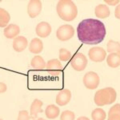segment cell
Listing matches in <instances>:
<instances>
[{"label":"cell","mask_w":120,"mask_h":120,"mask_svg":"<svg viewBox=\"0 0 120 120\" xmlns=\"http://www.w3.org/2000/svg\"><path fill=\"white\" fill-rule=\"evenodd\" d=\"M106 34L105 25L98 19H84L79 23L77 27L79 39L86 45H96L101 43L105 38Z\"/></svg>","instance_id":"6da1fadb"},{"label":"cell","mask_w":120,"mask_h":120,"mask_svg":"<svg viewBox=\"0 0 120 120\" xmlns=\"http://www.w3.org/2000/svg\"><path fill=\"white\" fill-rule=\"evenodd\" d=\"M56 11L59 18L66 22L73 21L78 15L77 6L71 0L59 1L56 7Z\"/></svg>","instance_id":"7a4b0ae2"},{"label":"cell","mask_w":120,"mask_h":120,"mask_svg":"<svg viewBox=\"0 0 120 120\" xmlns=\"http://www.w3.org/2000/svg\"><path fill=\"white\" fill-rule=\"evenodd\" d=\"M117 98V93L112 87H106L98 90L94 97V103L98 106L110 105L114 103Z\"/></svg>","instance_id":"3957f363"},{"label":"cell","mask_w":120,"mask_h":120,"mask_svg":"<svg viewBox=\"0 0 120 120\" xmlns=\"http://www.w3.org/2000/svg\"><path fill=\"white\" fill-rule=\"evenodd\" d=\"M87 59L84 54L77 52L71 59V66L76 71H82L87 66Z\"/></svg>","instance_id":"277c9868"},{"label":"cell","mask_w":120,"mask_h":120,"mask_svg":"<svg viewBox=\"0 0 120 120\" xmlns=\"http://www.w3.org/2000/svg\"><path fill=\"white\" fill-rule=\"evenodd\" d=\"M100 82V78L96 72L89 71L86 73L83 77V84L85 87L89 90H94L98 86Z\"/></svg>","instance_id":"5b68a950"},{"label":"cell","mask_w":120,"mask_h":120,"mask_svg":"<svg viewBox=\"0 0 120 120\" xmlns=\"http://www.w3.org/2000/svg\"><path fill=\"white\" fill-rule=\"evenodd\" d=\"M75 34V29L71 25L65 24L59 26L56 31V37L61 41H68Z\"/></svg>","instance_id":"8992f818"},{"label":"cell","mask_w":120,"mask_h":120,"mask_svg":"<svg viewBox=\"0 0 120 120\" xmlns=\"http://www.w3.org/2000/svg\"><path fill=\"white\" fill-rule=\"evenodd\" d=\"M88 56L89 59L94 63H101L106 59V52L102 47L94 46L89 50Z\"/></svg>","instance_id":"52a82bcc"},{"label":"cell","mask_w":120,"mask_h":120,"mask_svg":"<svg viewBox=\"0 0 120 120\" xmlns=\"http://www.w3.org/2000/svg\"><path fill=\"white\" fill-rule=\"evenodd\" d=\"M46 69L48 75L53 77H56V76H59L60 73L62 72L63 66H62L61 63H60L59 59H53L47 62Z\"/></svg>","instance_id":"ba28073f"},{"label":"cell","mask_w":120,"mask_h":120,"mask_svg":"<svg viewBox=\"0 0 120 120\" xmlns=\"http://www.w3.org/2000/svg\"><path fill=\"white\" fill-rule=\"evenodd\" d=\"M42 2L39 0H31L28 3L27 13L31 19L37 17L42 11Z\"/></svg>","instance_id":"9c48e42d"},{"label":"cell","mask_w":120,"mask_h":120,"mask_svg":"<svg viewBox=\"0 0 120 120\" xmlns=\"http://www.w3.org/2000/svg\"><path fill=\"white\" fill-rule=\"evenodd\" d=\"M71 99V92L68 89L62 90L58 93L55 98V102L60 106H66L68 104Z\"/></svg>","instance_id":"30bf717a"},{"label":"cell","mask_w":120,"mask_h":120,"mask_svg":"<svg viewBox=\"0 0 120 120\" xmlns=\"http://www.w3.org/2000/svg\"><path fill=\"white\" fill-rule=\"evenodd\" d=\"M51 26L46 22H41L37 24L35 27V33L38 37L46 38L51 33Z\"/></svg>","instance_id":"8fae6325"},{"label":"cell","mask_w":120,"mask_h":120,"mask_svg":"<svg viewBox=\"0 0 120 120\" xmlns=\"http://www.w3.org/2000/svg\"><path fill=\"white\" fill-rule=\"evenodd\" d=\"M19 33H20V28L16 24H9L3 31L4 36L9 39H12V38L15 39V38L18 37Z\"/></svg>","instance_id":"7c38bea8"},{"label":"cell","mask_w":120,"mask_h":120,"mask_svg":"<svg viewBox=\"0 0 120 120\" xmlns=\"http://www.w3.org/2000/svg\"><path fill=\"white\" fill-rule=\"evenodd\" d=\"M28 41L24 36H18L13 41V48L16 52H22L27 47Z\"/></svg>","instance_id":"4fadbf2b"},{"label":"cell","mask_w":120,"mask_h":120,"mask_svg":"<svg viewBox=\"0 0 120 120\" xmlns=\"http://www.w3.org/2000/svg\"><path fill=\"white\" fill-rule=\"evenodd\" d=\"M43 105V102L41 100H39L38 98H35L34 101L32 102L31 105L30 107V116L34 119H35L37 118L38 115L39 113H42L43 111L42 109V106Z\"/></svg>","instance_id":"5bb4252c"},{"label":"cell","mask_w":120,"mask_h":120,"mask_svg":"<svg viewBox=\"0 0 120 120\" xmlns=\"http://www.w3.org/2000/svg\"><path fill=\"white\" fill-rule=\"evenodd\" d=\"M43 50V43L40 38H34L29 44V51L32 54H39Z\"/></svg>","instance_id":"9a60e30c"},{"label":"cell","mask_w":120,"mask_h":120,"mask_svg":"<svg viewBox=\"0 0 120 120\" xmlns=\"http://www.w3.org/2000/svg\"><path fill=\"white\" fill-rule=\"evenodd\" d=\"M94 13L97 18L99 19H106L109 17L111 11H110L109 7L106 4H98L96 6L95 9H94Z\"/></svg>","instance_id":"2e32d148"},{"label":"cell","mask_w":120,"mask_h":120,"mask_svg":"<svg viewBox=\"0 0 120 120\" xmlns=\"http://www.w3.org/2000/svg\"><path fill=\"white\" fill-rule=\"evenodd\" d=\"M106 63L111 68H117L120 66V55L118 53H111L107 55Z\"/></svg>","instance_id":"e0dca14e"},{"label":"cell","mask_w":120,"mask_h":120,"mask_svg":"<svg viewBox=\"0 0 120 120\" xmlns=\"http://www.w3.org/2000/svg\"><path fill=\"white\" fill-rule=\"evenodd\" d=\"M60 114V110L57 106L54 105V104H51L48 105L46 107L45 110V115L46 118L49 119H55Z\"/></svg>","instance_id":"ac0fdd59"},{"label":"cell","mask_w":120,"mask_h":120,"mask_svg":"<svg viewBox=\"0 0 120 120\" xmlns=\"http://www.w3.org/2000/svg\"><path fill=\"white\" fill-rule=\"evenodd\" d=\"M30 66L34 70H39V71L45 69L46 67V64L43 58L39 55H36L33 58L31 61H30Z\"/></svg>","instance_id":"d6986e66"},{"label":"cell","mask_w":120,"mask_h":120,"mask_svg":"<svg viewBox=\"0 0 120 120\" xmlns=\"http://www.w3.org/2000/svg\"><path fill=\"white\" fill-rule=\"evenodd\" d=\"M11 20V15L5 9H0V26L1 27H7Z\"/></svg>","instance_id":"ffe728a7"},{"label":"cell","mask_w":120,"mask_h":120,"mask_svg":"<svg viewBox=\"0 0 120 120\" xmlns=\"http://www.w3.org/2000/svg\"><path fill=\"white\" fill-rule=\"evenodd\" d=\"M107 47V52L111 53H118L120 55V43L119 42L114 41V40H110L106 44Z\"/></svg>","instance_id":"44dd1931"},{"label":"cell","mask_w":120,"mask_h":120,"mask_svg":"<svg viewBox=\"0 0 120 120\" xmlns=\"http://www.w3.org/2000/svg\"><path fill=\"white\" fill-rule=\"evenodd\" d=\"M91 118L93 120H105L106 114L102 108H96L92 111Z\"/></svg>","instance_id":"7402d4cb"},{"label":"cell","mask_w":120,"mask_h":120,"mask_svg":"<svg viewBox=\"0 0 120 120\" xmlns=\"http://www.w3.org/2000/svg\"><path fill=\"white\" fill-rule=\"evenodd\" d=\"M59 59L63 62H67L68 60L71 59L72 58V55H71V51L65 49V48H61L59 50Z\"/></svg>","instance_id":"603a6c76"},{"label":"cell","mask_w":120,"mask_h":120,"mask_svg":"<svg viewBox=\"0 0 120 120\" xmlns=\"http://www.w3.org/2000/svg\"><path fill=\"white\" fill-rule=\"evenodd\" d=\"M75 114L71 111H64L60 115V120H75Z\"/></svg>","instance_id":"cb8c5ba5"},{"label":"cell","mask_w":120,"mask_h":120,"mask_svg":"<svg viewBox=\"0 0 120 120\" xmlns=\"http://www.w3.org/2000/svg\"><path fill=\"white\" fill-rule=\"evenodd\" d=\"M30 119H33V118L29 115L28 111L26 110H23V111H20L19 112L17 120H30Z\"/></svg>","instance_id":"d4e9b609"},{"label":"cell","mask_w":120,"mask_h":120,"mask_svg":"<svg viewBox=\"0 0 120 120\" xmlns=\"http://www.w3.org/2000/svg\"><path fill=\"white\" fill-rule=\"evenodd\" d=\"M117 113H120V104L119 103L115 104L113 106H111L110 108L109 112H108V115H112V114H117Z\"/></svg>","instance_id":"484cf974"},{"label":"cell","mask_w":120,"mask_h":120,"mask_svg":"<svg viewBox=\"0 0 120 120\" xmlns=\"http://www.w3.org/2000/svg\"><path fill=\"white\" fill-rule=\"evenodd\" d=\"M107 120H120V113L109 115Z\"/></svg>","instance_id":"4316f807"},{"label":"cell","mask_w":120,"mask_h":120,"mask_svg":"<svg viewBox=\"0 0 120 120\" xmlns=\"http://www.w3.org/2000/svg\"><path fill=\"white\" fill-rule=\"evenodd\" d=\"M115 15L116 19H120V3L116 7L115 11Z\"/></svg>","instance_id":"83f0119b"},{"label":"cell","mask_w":120,"mask_h":120,"mask_svg":"<svg viewBox=\"0 0 120 120\" xmlns=\"http://www.w3.org/2000/svg\"><path fill=\"white\" fill-rule=\"evenodd\" d=\"M107 4H110V5H111V6H113V5H115V4H117V3H119V1H105Z\"/></svg>","instance_id":"f1b7e54d"},{"label":"cell","mask_w":120,"mask_h":120,"mask_svg":"<svg viewBox=\"0 0 120 120\" xmlns=\"http://www.w3.org/2000/svg\"><path fill=\"white\" fill-rule=\"evenodd\" d=\"M1 86H2V90H1V92H4L7 90V86L3 84V82L1 83Z\"/></svg>","instance_id":"f546056e"},{"label":"cell","mask_w":120,"mask_h":120,"mask_svg":"<svg viewBox=\"0 0 120 120\" xmlns=\"http://www.w3.org/2000/svg\"><path fill=\"white\" fill-rule=\"evenodd\" d=\"M77 120H90L87 117H85V116H82V117H79Z\"/></svg>","instance_id":"4dcf8cb0"},{"label":"cell","mask_w":120,"mask_h":120,"mask_svg":"<svg viewBox=\"0 0 120 120\" xmlns=\"http://www.w3.org/2000/svg\"><path fill=\"white\" fill-rule=\"evenodd\" d=\"M33 120H46V119H42V118H38V119H33Z\"/></svg>","instance_id":"1f68e13d"},{"label":"cell","mask_w":120,"mask_h":120,"mask_svg":"<svg viewBox=\"0 0 120 120\" xmlns=\"http://www.w3.org/2000/svg\"><path fill=\"white\" fill-rule=\"evenodd\" d=\"M1 120H3V119H1Z\"/></svg>","instance_id":"d6a6232c"}]
</instances>
